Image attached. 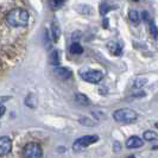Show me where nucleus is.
Wrapping results in <instances>:
<instances>
[{
  "instance_id": "10",
  "label": "nucleus",
  "mask_w": 158,
  "mask_h": 158,
  "mask_svg": "<svg viewBox=\"0 0 158 158\" xmlns=\"http://www.w3.org/2000/svg\"><path fill=\"white\" fill-rule=\"evenodd\" d=\"M74 99H75V101L80 105H82V106H88L89 105V99H88L87 95L82 94V93H76L75 96H74Z\"/></svg>"
},
{
  "instance_id": "13",
  "label": "nucleus",
  "mask_w": 158,
  "mask_h": 158,
  "mask_svg": "<svg viewBox=\"0 0 158 158\" xmlns=\"http://www.w3.org/2000/svg\"><path fill=\"white\" fill-rule=\"evenodd\" d=\"M70 52L74 55H81L83 52V48L81 47L79 42H73V44L70 45Z\"/></svg>"
},
{
  "instance_id": "9",
  "label": "nucleus",
  "mask_w": 158,
  "mask_h": 158,
  "mask_svg": "<svg viewBox=\"0 0 158 158\" xmlns=\"http://www.w3.org/2000/svg\"><path fill=\"white\" fill-rule=\"evenodd\" d=\"M107 48H108V50L111 51L113 55L120 56L123 54V45L120 43H118V42H110L107 44Z\"/></svg>"
},
{
  "instance_id": "5",
  "label": "nucleus",
  "mask_w": 158,
  "mask_h": 158,
  "mask_svg": "<svg viewBox=\"0 0 158 158\" xmlns=\"http://www.w3.org/2000/svg\"><path fill=\"white\" fill-rule=\"evenodd\" d=\"M80 74H81V79L89 83H99L103 77L102 71L94 69H82Z\"/></svg>"
},
{
  "instance_id": "24",
  "label": "nucleus",
  "mask_w": 158,
  "mask_h": 158,
  "mask_svg": "<svg viewBox=\"0 0 158 158\" xmlns=\"http://www.w3.org/2000/svg\"><path fill=\"white\" fill-rule=\"evenodd\" d=\"M126 158H135V156H132V155H131V156H127Z\"/></svg>"
},
{
  "instance_id": "18",
  "label": "nucleus",
  "mask_w": 158,
  "mask_h": 158,
  "mask_svg": "<svg viewBox=\"0 0 158 158\" xmlns=\"http://www.w3.org/2000/svg\"><path fill=\"white\" fill-rule=\"evenodd\" d=\"M111 8H112V6H110L107 2H102V4L100 5V15H101V16H105L108 11H111Z\"/></svg>"
},
{
  "instance_id": "8",
  "label": "nucleus",
  "mask_w": 158,
  "mask_h": 158,
  "mask_svg": "<svg viewBox=\"0 0 158 158\" xmlns=\"http://www.w3.org/2000/svg\"><path fill=\"white\" fill-rule=\"evenodd\" d=\"M143 145H144V142L142 140V138H139L137 135L130 137L126 142V148L128 149H138V148H142Z\"/></svg>"
},
{
  "instance_id": "2",
  "label": "nucleus",
  "mask_w": 158,
  "mask_h": 158,
  "mask_svg": "<svg viewBox=\"0 0 158 158\" xmlns=\"http://www.w3.org/2000/svg\"><path fill=\"white\" fill-rule=\"evenodd\" d=\"M113 118L119 124H132L138 119V114L131 108H120L113 113Z\"/></svg>"
},
{
  "instance_id": "23",
  "label": "nucleus",
  "mask_w": 158,
  "mask_h": 158,
  "mask_svg": "<svg viewBox=\"0 0 158 158\" xmlns=\"http://www.w3.org/2000/svg\"><path fill=\"white\" fill-rule=\"evenodd\" d=\"M0 111H1V113H0V115L2 117V115L5 114V111H6V110H5V107H4V105H1V106H0Z\"/></svg>"
},
{
  "instance_id": "15",
  "label": "nucleus",
  "mask_w": 158,
  "mask_h": 158,
  "mask_svg": "<svg viewBox=\"0 0 158 158\" xmlns=\"http://www.w3.org/2000/svg\"><path fill=\"white\" fill-rule=\"evenodd\" d=\"M144 139L148 140V142H153V140H157L158 135L153 131H145L144 132Z\"/></svg>"
},
{
  "instance_id": "7",
  "label": "nucleus",
  "mask_w": 158,
  "mask_h": 158,
  "mask_svg": "<svg viewBox=\"0 0 158 158\" xmlns=\"http://www.w3.org/2000/svg\"><path fill=\"white\" fill-rule=\"evenodd\" d=\"M54 74H55L56 77L61 80H68L73 75V71L68 68H63V67H56L54 69Z\"/></svg>"
},
{
  "instance_id": "6",
  "label": "nucleus",
  "mask_w": 158,
  "mask_h": 158,
  "mask_svg": "<svg viewBox=\"0 0 158 158\" xmlns=\"http://www.w3.org/2000/svg\"><path fill=\"white\" fill-rule=\"evenodd\" d=\"M12 150V140L7 135H2L0 138V155L6 156Z\"/></svg>"
},
{
  "instance_id": "21",
  "label": "nucleus",
  "mask_w": 158,
  "mask_h": 158,
  "mask_svg": "<svg viewBox=\"0 0 158 158\" xmlns=\"http://www.w3.org/2000/svg\"><path fill=\"white\" fill-rule=\"evenodd\" d=\"M89 123H93L92 120H89L88 118H81L80 119V124L81 125H86V126H93L92 124H89Z\"/></svg>"
},
{
  "instance_id": "26",
  "label": "nucleus",
  "mask_w": 158,
  "mask_h": 158,
  "mask_svg": "<svg viewBox=\"0 0 158 158\" xmlns=\"http://www.w3.org/2000/svg\"><path fill=\"white\" fill-rule=\"evenodd\" d=\"M133 1H138V0H133Z\"/></svg>"
},
{
  "instance_id": "3",
  "label": "nucleus",
  "mask_w": 158,
  "mask_h": 158,
  "mask_svg": "<svg viewBox=\"0 0 158 158\" xmlns=\"http://www.w3.org/2000/svg\"><path fill=\"white\" fill-rule=\"evenodd\" d=\"M99 140V137L96 135H83L79 139H76L74 144H73V150L74 151H82L83 149H86L88 146H90L92 144H95V143Z\"/></svg>"
},
{
  "instance_id": "11",
  "label": "nucleus",
  "mask_w": 158,
  "mask_h": 158,
  "mask_svg": "<svg viewBox=\"0 0 158 158\" xmlns=\"http://www.w3.org/2000/svg\"><path fill=\"white\" fill-rule=\"evenodd\" d=\"M52 40L54 42H58L60 40V36H61V29H60V25L57 22H52Z\"/></svg>"
},
{
  "instance_id": "20",
  "label": "nucleus",
  "mask_w": 158,
  "mask_h": 158,
  "mask_svg": "<svg viewBox=\"0 0 158 158\" xmlns=\"http://www.w3.org/2000/svg\"><path fill=\"white\" fill-rule=\"evenodd\" d=\"M150 32L155 38H157L158 37V27L156 26V24L153 23V22H151L150 23Z\"/></svg>"
},
{
  "instance_id": "22",
  "label": "nucleus",
  "mask_w": 158,
  "mask_h": 158,
  "mask_svg": "<svg viewBox=\"0 0 158 158\" xmlns=\"http://www.w3.org/2000/svg\"><path fill=\"white\" fill-rule=\"evenodd\" d=\"M143 18H144V20L145 22H149V23H151V20H150V16H149V13L148 12H143Z\"/></svg>"
},
{
  "instance_id": "16",
  "label": "nucleus",
  "mask_w": 158,
  "mask_h": 158,
  "mask_svg": "<svg viewBox=\"0 0 158 158\" xmlns=\"http://www.w3.org/2000/svg\"><path fill=\"white\" fill-rule=\"evenodd\" d=\"M25 105H26L27 107L35 108V107H36V105H37V100H36V98H35L32 94H30L26 99H25Z\"/></svg>"
},
{
  "instance_id": "19",
  "label": "nucleus",
  "mask_w": 158,
  "mask_h": 158,
  "mask_svg": "<svg viewBox=\"0 0 158 158\" xmlns=\"http://www.w3.org/2000/svg\"><path fill=\"white\" fill-rule=\"evenodd\" d=\"M65 1L67 0H50V5H51V7L54 8V10H57L58 7H61Z\"/></svg>"
},
{
  "instance_id": "17",
  "label": "nucleus",
  "mask_w": 158,
  "mask_h": 158,
  "mask_svg": "<svg viewBox=\"0 0 158 158\" xmlns=\"http://www.w3.org/2000/svg\"><path fill=\"white\" fill-rule=\"evenodd\" d=\"M148 83V79L146 77H138L135 81V88H142L143 86H145Z\"/></svg>"
},
{
  "instance_id": "12",
  "label": "nucleus",
  "mask_w": 158,
  "mask_h": 158,
  "mask_svg": "<svg viewBox=\"0 0 158 158\" xmlns=\"http://www.w3.org/2000/svg\"><path fill=\"white\" fill-rule=\"evenodd\" d=\"M49 63L54 67H58L60 65V56H58V51L54 50L50 56H49Z\"/></svg>"
},
{
  "instance_id": "4",
  "label": "nucleus",
  "mask_w": 158,
  "mask_h": 158,
  "mask_svg": "<svg viewBox=\"0 0 158 158\" xmlns=\"http://www.w3.org/2000/svg\"><path fill=\"white\" fill-rule=\"evenodd\" d=\"M43 155V150L37 143H29L24 146L23 157L24 158H40Z\"/></svg>"
},
{
  "instance_id": "1",
  "label": "nucleus",
  "mask_w": 158,
  "mask_h": 158,
  "mask_svg": "<svg viewBox=\"0 0 158 158\" xmlns=\"http://www.w3.org/2000/svg\"><path fill=\"white\" fill-rule=\"evenodd\" d=\"M30 15L23 8H13L6 15V23L13 27H25L29 24Z\"/></svg>"
},
{
  "instance_id": "25",
  "label": "nucleus",
  "mask_w": 158,
  "mask_h": 158,
  "mask_svg": "<svg viewBox=\"0 0 158 158\" xmlns=\"http://www.w3.org/2000/svg\"><path fill=\"white\" fill-rule=\"evenodd\" d=\"M156 127L158 128V123H156Z\"/></svg>"
},
{
  "instance_id": "14",
  "label": "nucleus",
  "mask_w": 158,
  "mask_h": 158,
  "mask_svg": "<svg viewBox=\"0 0 158 158\" xmlns=\"http://www.w3.org/2000/svg\"><path fill=\"white\" fill-rule=\"evenodd\" d=\"M128 18H130V20L132 22L133 24H139V22H140V16H139V13L137 12V11H135V10H131L130 12H128Z\"/></svg>"
}]
</instances>
